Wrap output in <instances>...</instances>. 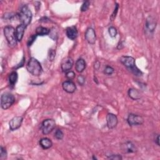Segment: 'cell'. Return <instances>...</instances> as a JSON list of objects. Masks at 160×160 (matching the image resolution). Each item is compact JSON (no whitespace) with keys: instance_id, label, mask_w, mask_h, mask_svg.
<instances>
[{"instance_id":"1","label":"cell","mask_w":160,"mask_h":160,"mask_svg":"<svg viewBox=\"0 0 160 160\" xmlns=\"http://www.w3.org/2000/svg\"><path fill=\"white\" fill-rule=\"evenodd\" d=\"M120 62L134 75L141 76L142 74V71L136 66L135 59L129 56H122L119 59Z\"/></svg>"},{"instance_id":"2","label":"cell","mask_w":160,"mask_h":160,"mask_svg":"<svg viewBox=\"0 0 160 160\" xmlns=\"http://www.w3.org/2000/svg\"><path fill=\"white\" fill-rule=\"evenodd\" d=\"M17 16L21 21V24L27 27L31 22L32 14L27 4H23L21 6Z\"/></svg>"},{"instance_id":"3","label":"cell","mask_w":160,"mask_h":160,"mask_svg":"<svg viewBox=\"0 0 160 160\" xmlns=\"http://www.w3.org/2000/svg\"><path fill=\"white\" fill-rule=\"evenodd\" d=\"M26 69L28 71L34 76H39L42 72V68L41 65V63L34 58H31L27 64Z\"/></svg>"},{"instance_id":"4","label":"cell","mask_w":160,"mask_h":160,"mask_svg":"<svg viewBox=\"0 0 160 160\" xmlns=\"http://www.w3.org/2000/svg\"><path fill=\"white\" fill-rule=\"evenodd\" d=\"M3 32L8 45L11 48L15 47L18 42L15 34V29L11 26H6L3 29Z\"/></svg>"},{"instance_id":"5","label":"cell","mask_w":160,"mask_h":160,"mask_svg":"<svg viewBox=\"0 0 160 160\" xmlns=\"http://www.w3.org/2000/svg\"><path fill=\"white\" fill-rule=\"evenodd\" d=\"M15 102L14 96L9 92H4L1 96V106L4 110L9 109Z\"/></svg>"},{"instance_id":"6","label":"cell","mask_w":160,"mask_h":160,"mask_svg":"<svg viewBox=\"0 0 160 160\" xmlns=\"http://www.w3.org/2000/svg\"><path fill=\"white\" fill-rule=\"evenodd\" d=\"M56 122L52 119H44L41 126V131L43 134L47 135L49 134L55 128Z\"/></svg>"},{"instance_id":"7","label":"cell","mask_w":160,"mask_h":160,"mask_svg":"<svg viewBox=\"0 0 160 160\" xmlns=\"http://www.w3.org/2000/svg\"><path fill=\"white\" fill-rule=\"evenodd\" d=\"M127 122L128 124L131 126H139L143 124L144 119L140 115L131 113L128 115L127 118Z\"/></svg>"},{"instance_id":"8","label":"cell","mask_w":160,"mask_h":160,"mask_svg":"<svg viewBox=\"0 0 160 160\" xmlns=\"http://www.w3.org/2000/svg\"><path fill=\"white\" fill-rule=\"evenodd\" d=\"M23 118L22 116H15L9 122V126L11 131H15L19 129L22 122Z\"/></svg>"},{"instance_id":"9","label":"cell","mask_w":160,"mask_h":160,"mask_svg":"<svg viewBox=\"0 0 160 160\" xmlns=\"http://www.w3.org/2000/svg\"><path fill=\"white\" fill-rule=\"evenodd\" d=\"M84 38L86 41L89 44H94L96 42V36L95 31L92 28H88L84 34Z\"/></svg>"},{"instance_id":"10","label":"cell","mask_w":160,"mask_h":160,"mask_svg":"<svg viewBox=\"0 0 160 160\" xmlns=\"http://www.w3.org/2000/svg\"><path fill=\"white\" fill-rule=\"evenodd\" d=\"M106 122L109 129H114L116 127L118 122L117 116L112 113H108L106 116Z\"/></svg>"},{"instance_id":"11","label":"cell","mask_w":160,"mask_h":160,"mask_svg":"<svg viewBox=\"0 0 160 160\" xmlns=\"http://www.w3.org/2000/svg\"><path fill=\"white\" fill-rule=\"evenodd\" d=\"M62 87L64 91L70 94L73 93L76 89L75 83L71 80H67L64 81L62 84Z\"/></svg>"},{"instance_id":"12","label":"cell","mask_w":160,"mask_h":160,"mask_svg":"<svg viewBox=\"0 0 160 160\" xmlns=\"http://www.w3.org/2000/svg\"><path fill=\"white\" fill-rule=\"evenodd\" d=\"M74 61L72 58H65L61 62V68L62 72H66L69 71H71L73 66Z\"/></svg>"},{"instance_id":"13","label":"cell","mask_w":160,"mask_h":160,"mask_svg":"<svg viewBox=\"0 0 160 160\" xmlns=\"http://www.w3.org/2000/svg\"><path fill=\"white\" fill-rule=\"evenodd\" d=\"M66 34L67 37L71 39V40H74L76 39L78 37V32L77 30V28L76 26H72L70 27H68L66 29Z\"/></svg>"},{"instance_id":"14","label":"cell","mask_w":160,"mask_h":160,"mask_svg":"<svg viewBox=\"0 0 160 160\" xmlns=\"http://www.w3.org/2000/svg\"><path fill=\"white\" fill-rule=\"evenodd\" d=\"M156 21L152 17L149 16L146 21V29L150 32H153L156 28Z\"/></svg>"},{"instance_id":"15","label":"cell","mask_w":160,"mask_h":160,"mask_svg":"<svg viewBox=\"0 0 160 160\" xmlns=\"http://www.w3.org/2000/svg\"><path fill=\"white\" fill-rule=\"evenodd\" d=\"M122 149L126 153H132L136 152V148L131 141H128L122 145Z\"/></svg>"},{"instance_id":"16","label":"cell","mask_w":160,"mask_h":160,"mask_svg":"<svg viewBox=\"0 0 160 160\" xmlns=\"http://www.w3.org/2000/svg\"><path fill=\"white\" fill-rule=\"evenodd\" d=\"M25 29H26V27L22 24H20L16 26L15 29V34H16L17 41L18 42L21 41L24 34Z\"/></svg>"},{"instance_id":"17","label":"cell","mask_w":160,"mask_h":160,"mask_svg":"<svg viewBox=\"0 0 160 160\" xmlns=\"http://www.w3.org/2000/svg\"><path fill=\"white\" fill-rule=\"evenodd\" d=\"M86 63L82 58H79L75 63V69L78 72H82L86 69Z\"/></svg>"},{"instance_id":"18","label":"cell","mask_w":160,"mask_h":160,"mask_svg":"<svg viewBox=\"0 0 160 160\" xmlns=\"http://www.w3.org/2000/svg\"><path fill=\"white\" fill-rule=\"evenodd\" d=\"M128 96L132 100H138L141 98L140 91L134 88H130L128 90Z\"/></svg>"},{"instance_id":"19","label":"cell","mask_w":160,"mask_h":160,"mask_svg":"<svg viewBox=\"0 0 160 160\" xmlns=\"http://www.w3.org/2000/svg\"><path fill=\"white\" fill-rule=\"evenodd\" d=\"M39 145L43 149H49L52 146V141L48 138H43L39 140Z\"/></svg>"},{"instance_id":"20","label":"cell","mask_w":160,"mask_h":160,"mask_svg":"<svg viewBox=\"0 0 160 160\" xmlns=\"http://www.w3.org/2000/svg\"><path fill=\"white\" fill-rule=\"evenodd\" d=\"M49 32H50V29L43 26H39L36 29V34L37 36H46L49 34Z\"/></svg>"},{"instance_id":"21","label":"cell","mask_w":160,"mask_h":160,"mask_svg":"<svg viewBox=\"0 0 160 160\" xmlns=\"http://www.w3.org/2000/svg\"><path fill=\"white\" fill-rule=\"evenodd\" d=\"M18 75L17 72L12 71L9 74L8 81L11 86H14L16 82L18 81Z\"/></svg>"},{"instance_id":"22","label":"cell","mask_w":160,"mask_h":160,"mask_svg":"<svg viewBox=\"0 0 160 160\" xmlns=\"http://www.w3.org/2000/svg\"><path fill=\"white\" fill-rule=\"evenodd\" d=\"M114 69L113 68H112L111 66H109V65H107L105 68L103 70V72L104 74L107 75V76H110L111 74H112V73L114 72Z\"/></svg>"},{"instance_id":"23","label":"cell","mask_w":160,"mask_h":160,"mask_svg":"<svg viewBox=\"0 0 160 160\" xmlns=\"http://www.w3.org/2000/svg\"><path fill=\"white\" fill-rule=\"evenodd\" d=\"M64 137V133L61 129H58L54 132V138L58 140H61Z\"/></svg>"},{"instance_id":"24","label":"cell","mask_w":160,"mask_h":160,"mask_svg":"<svg viewBox=\"0 0 160 160\" xmlns=\"http://www.w3.org/2000/svg\"><path fill=\"white\" fill-rule=\"evenodd\" d=\"M108 33L111 38H115L118 34V31L116 28L114 26H110L108 28Z\"/></svg>"},{"instance_id":"25","label":"cell","mask_w":160,"mask_h":160,"mask_svg":"<svg viewBox=\"0 0 160 160\" xmlns=\"http://www.w3.org/2000/svg\"><path fill=\"white\" fill-rule=\"evenodd\" d=\"M118 9H119V4L116 2L115 3V6H114V11L112 13V14L110 16V20L111 21H114V19L116 18V15H117V13H118Z\"/></svg>"},{"instance_id":"26","label":"cell","mask_w":160,"mask_h":160,"mask_svg":"<svg viewBox=\"0 0 160 160\" xmlns=\"http://www.w3.org/2000/svg\"><path fill=\"white\" fill-rule=\"evenodd\" d=\"M7 151L6 149L5 148H4L3 146H1L0 148V159L1 160H4L5 159H6L7 158Z\"/></svg>"},{"instance_id":"27","label":"cell","mask_w":160,"mask_h":160,"mask_svg":"<svg viewBox=\"0 0 160 160\" xmlns=\"http://www.w3.org/2000/svg\"><path fill=\"white\" fill-rule=\"evenodd\" d=\"M89 6H90V2L89 1H84L82 4L81 5V11L82 12H84V11H86L89 8Z\"/></svg>"},{"instance_id":"28","label":"cell","mask_w":160,"mask_h":160,"mask_svg":"<svg viewBox=\"0 0 160 160\" xmlns=\"http://www.w3.org/2000/svg\"><path fill=\"white\" fill-rule=\"evenodd\" d=\"M37 36H37L36 34H32V35H31V36L28 38V42H27V45H28V46L29 47V46H31L33 44V42L35 41V40H36Z\"/></svg>"},{"instance_id":"29","label":"cell","mask_w":160,"mask_h":160,"mask_svg":"<svg viewBox=\"0 0 160 160\" xmlns=\"http://www.w3.org/2000/svg\"><path fill=\"white\" fill-rule=\"evenodd\" d=\"M76 74L72 71H69L66 72V77L68 79V80H72L75 78Z\"/></svg>"},{"instance_id":"30","label":"cell","mask_w":160,"mask_h":160,"mask_svg":"<svg viewBox=\"0 0 160 160\" xmlns=\"http://www.w3.org/2000/svg\"><path fill=\"white\" fill-rule=\"evenodd\" d=\"M56 52L54 49H49L48 52V59L49 61H52L55 58Z\"/></svg>"},{"instance_id":"31","label":"cell","mask_w":160,"mask_h":160,"mask_svg":"<svg viewBox=\"0 0 160 160\" xmlns=\"http://www.w3.org/2000/svg\"><path fill=\"white\" fill-rule=\"evenodd\" d=\"M85 78L82 75H79L77 78V82L80 86H83L85 83Z\"/></svg>"},{"instance_id":"32","label":"cell","mask_w":160,"mask_h":160,"mask_svg":"<svg viewBox=\"0 0 160 160\" xmlns=\"http://www.w3.org/2000/svg\"><path fill=\"white\" fill-rule=\"evenodd\" d=\"M108 158L110 159H113V160H121L122 159L121 156L119 154H112L108 156Z\"/></svg>"},{"instance_id":"33","label":"cell","mask_w":160,"mask_h":160,"mask_svg":"<svg viewBox=\"0 0 160 160\" xmlns=\"http://www.w3.org/2000/svg\"><path fill=\"white\" fill-rule=\"evenodd\" d=\"M94 68L96 70H98L100 68V62L99 61H96V62H94Z\"/></svg>"},{"instance_id":"34","label":"cell","mask_w":160,"mask_h":160,"mask_svg":"<svg viewBox=\"0 0 160 160\" xmlns=\"http://www.w3.org/2000/svg\"><path fill=\"white\" fill-rule=\"evenodd\" d=\"M159 134H157L156 135V138L155 139V142L157 144L158 146H159Z\"/></svg>"},{"instance_id":"35","label":"cell","mask_w":160,"mask_h":160,"mask_svg":"<svg viewBox=\"0 0 160 160\" xmlns=\"http://www.w3.org/2000/svg\"><path fill=\"white\" fill-rule=\"evenodd\" d=\"M92 159H97V158H96V157H94V156H92Z\"/></svg>"}]
</instances>
